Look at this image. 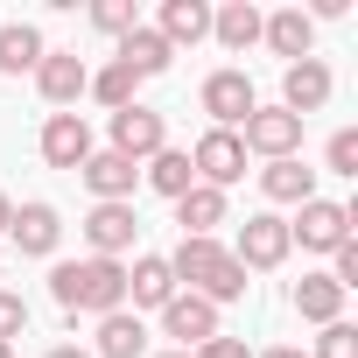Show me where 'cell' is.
Returning a JSON list of instances; mask_svg holds the SVG:
<instances>
[{
	"label": "cell",
	"mask_w": 358,
	"mask_h": 358,
	"mask_svg": "<svg viewBox=\"0 0 358 358\" xmlns=\"http://www.w3.org/2000/svg\"><path fill=\"white\" fill-rule=\"evenodd\" d=\"M0 358H15V351H8V344H0Z\"/></svg>",
	"instance_id": "74e56055"
},
{
	"label": "cell",
	"mask_w": 358,
	"mask_h": 358,
	"mask_svg": "<svg viewBox=\"0 0 358 358\" xmlns=\"http://www.w3.org/2000/svg\"><path fill=\"white\" fill-rule=\"evenodd\" d=\"M134 232H141L134 204H92V218H85V246H92V260H120V253L134 246Z\"/></svg>",
	"instance_id": "4fadbf2b"
},
{
	"label": "cell",
	"mask_w": 358,
	"mask_h": 358,
	"mask_svg": "<svg viewBox=\"0 0 358 358\" xmlns=\"http://www.w3.org/2000/svg\"><path fill=\"white\" fill-rule=\"evenodd\" d=\"M36 148H43V162H50V169H85L99 141H92L85 113H50V120H43V134H36Z\"/></svg>",
	"instance_id": "ba28073f"
},
{
	"label": "cell",
	"mask_w": 358,
	"mask_h": 358,
	"mask_svg": "<svg viewBox=\"0 0 358 358\" xmlns=\"http://www.w3.org/2000/svg\"><path fill=\"white\" fill-rule=\"evenodd\" d=\"M316 358H358V323H323Z\"/></svg>",
	"instance_id": "f1b7e54d"
},
{
	"label": "cell",
	"mask_w": 358,
	"mask_h": 358,
	"mask_svg": "<svg viewBox=\"0 0 358 358\" xmlns=\"http://www.w3.org/2000/svg\"><path fill=\"white\" fill-rule=\"evenodd\" d=\"M99 358H148V330H141V316H127V309L99 316Z\"/></svg>",
	"instance_id": "d4e9b609"
},
{
	"label": "cell",
	"mask_w": 358,
	"mask_h": 358,
	"mask_svg": "<svg viewBox=\"0 0 358 358\" xmlns=\"http://www.w3.org/2000/svg\"><path fill=\"white\" fill-rule=\"evenodd\" d=\"M8 225H15V204H8V190H0V239H8Z\"/></svg>",
	"instance_id": "836d02e7"
},
{
	"label": "cell",
	"mask_w": 358,
	"mask_h": 358,
	"mask_svg": "<svg viewBox=\"0 0 358 358\" xmlns=\"http://www.w3.org/2000/svg\"><path fill=\"white\" fill-rule=\"evenodd\" d=\"M197 99H204L211 127H225V134H239V127H246V113L260 106V99H253V78H246V71H211Z\"/></svg>",
	"instance_id": "8992f818"
},
{
	"label": "cell",
	"mask_w": 358,
	"mask_h": 358,
	"mask_svg": "<svg viewBox=\"0 0 358 358\" xmlns=\"http://www.w3.org/2000/svg\"><path fill=\"white\" fill-rule=\"evenodd\" d=\"M288 253H295V239H288V218H274V211H253V218L239 225V246H232V260H239L246 274H274Z\"/></svg>",
	"instance_id": "3957f363"
},
{
	"label": "cell",
	"mask_w": 358,
	"mask_h": 358,
	"mask_svg": "<svg viewBox=\"0 0 358 358\" xmlns=\"http://www.w3.org/2000/svg\"><path fill=\"white\" fill-rule=\"evenodd\" d=\"M260 358H309V351H295V344H274V351H260Z\"/></svg>",
	"instance_id": "e575fe53"
},
{
	"label": "cell",
	"mask_w": 358,
	"mask_h": 358,
	"mask_svg": "<svg viewBox=\"0 0 358 358\" xmlns=\"http://www.w3.org/2000/svg\"><path fill=\"white\" fill-rule=\"evenodd\" d=\"M260 190H267V204H309L316 197V169H302V155H288V162H267L260 169Z\"/></svg>",
	"instance_id": "ac0fdd59"
},
{
	"label": "cell",
	"mask_w": 358,
	"mask_h": 358,
	"mask_svg": "<svg viewBox=\"0 0 358 358\" xmlns=\"http://www.w3.org/2000/svg\"><path fill=\"white\" fill-rule=\"evenodd\" d=\"M162 330L176 337V351H197L204 337H218V309H211L204 295H183V288H176V295L162 302Z\"/></svg>",
	"instance_id": "7c38bea8"
},
{
	"label": "cell",
	"mask_w": 358,
	"mask_h": 358,
	"mask_svg": "<svg viewBox=\"0 0 358 358\" xmlns=\"http://www.w3.org/2000/svg\"><path fill=\"white\" fill-rule=\"evenodd\" d=\"M169 274H176V288L190 281V295H204L211 309L246 295V267H239V260H232L218 239H183V246L169 253Z\"/></svg>",
	"instance_id": "7a4b0ae2"
},
{
	"label": "cell",
	"mask_w": 358,
	"mask_h": 358,
	"mask_svg": "<svg viewBox=\"0 0 358 358\" xmlns=\"http://www.w3.org/2000/svg\"><path fill=\"white\" fill-rule=\"evenodd\" d=\"M113 64H127L134 78H162V71L176 64V50H169V43H162V36H155V29L141 22L134 36H120V57H113Z\"/></svg>",
	"instance_id": "44dd1931"
},
{
	"label": "cell",
	"mask_w": 358,
	"mask_h": 358,
	"mask_svg": "<svg viewBox=\"0 0 358 358\" xmlns=\"http://www.w3.org/2000/svg\"><path fill=\"white\" fill-rule=\"evenodd\" d=\"M22 330H29V302H22L15 288H0V344H15Z\"/></svg>",
	"instance_id": "f546056e"
},
{
	"label": "cell",
	"mask_w": 358,
	"mask_h": 358,
	"mask_svg": "<svg viewBox=\"0 0 358 358\" xmlns=\"http://www.w3.org/2000/svg\"><path fill=\"white\" fill-rule=\"evenodd\" d=\"M127 295H134V309H162V302L176 295L169 253H141V260H134V274H127Z\"/></svg>",
	"instance_id": "7402d4cb"
},
{
	"label": "cell",
	"mask_w": 358,
	"mask_h": 358,
	"mask_svg": "<svg viewBox=\"0 0 358 358\" xmlns=\"http://www.w3.org/2000/svg\"><path fill=\"white\" fill-rule=\"evenodd\" d=\"M169 148V127H162V113L155 106H120L113 113V155H127V162H148V155H162Z\"/></svg>",
	"instance_id": "52a82bcc"
},
{
	"label": "cell",
	"mask_w": 358,
	"mask_h": 358,
	"mask_svg": "<svg viewBox=\"0 0 358 358\" xmlns=\"http://www.w3.org/2000/svg\"><path fill=\"white\" fill-rule=\"evenodd\" d=\"M190 358H253V351H246L239 337H225V330H218V337H204V344H197Z\"/></svg>",
	"instance_id": "d6a6232c"
},
{
	"label": "cell",
	"mask_w": 358,
	"mask_h": 358,
	"mask_svg": "<svg viewBox=\"0 0 358 358\" xmlns=\"http://www.w3.org/2000/svg\"><path fill=\"white\" fill-rule=\"evenodd\" d=\"M162 358H190V351H162Z\"/></svg>",
	"instance_id": "8d00e7d4"
},
{
	"label": "cell",
	"mask_w": 358,
	"mask_h": 358,
	"mask_svg": "<svg viewBox=\"0 0 358 358\" xmlns=\"http://www.w3.org/2000/svg\"><path fill=\"white\" fill-rule=\"evenodd\" d=\"M211 36H218L232 57H246V50L260 43V8H253V0H232V8H218V15H211Z\"/></svg>",
	"instance_id": "cb8c5ba5"
},
{
	"label": "cell",
	"mask_w": 358,
	"mask_h": 358,
	"mask_svg": "<svg viewBox=\"0 0 358 358\" xmlns=\"http://www.w3.org/2000/svg\"><path fill=\"white\" fill-rule=\"evenodd\" d=\"M36 64H43V29L8 22V29H0V78H22V71H36Z\"/></svg>",
	"instance_id": "484cf974"
},
{
	"label": "cell",
	"mask_w": 358,
	"mask_h": 358,
	"mask_svg": "<svg viewBox=\"0 0 358 358\" xmlns=\"http://www.w3.org/2000/svg\"><path fill=\"white\" fill-rule=\"evenodd\" d=\"M330 92H337L330 64H323V57H302V64H288V78H281V113L309 120V113H323V106H330Z\"/></svg>",
	"instance_id": "30bf717a"
},
{
	"label": "cell",
	"mask_w": 358,
	"mask_h": 358,
	"mask_svg": "<svg viewBox=\"0 0 358 358\" xmlns=\"http://www.w3.org/2000/svg\"><path fill=\"white\" fill-rule=\"evenodd\" d=\"M260 43H267L274 57L302 64V57H316V22H309L302 8H281V15H260Z\"/></svg>",
	"instance_id": "9a60e30c"
},
{
	"label": "cell",
	"mask_w": 358,
	"mask_h": 358,
	"mask_svg": "<svg viewBox=\"0 0 358 358\" xmlns=\"http://www.w3.org/2000/svg\"><path fill=\"white\" fill-rule=\"evenodd\" d=\"M239 148H246V155H267V162H288V155L302 148V120L281 113V106H253L246 127H239Z\"/></svg>",
	"instance_id": "277c9868"
},
{
	"label": "cell",
	"mask_w": 358,
	"mask_h": 358,
	"mask_svg": "<svg viewBox=\"0 0 358 358\" xmlns=\"http://www.w3.org/2000/svg\"><path fill=\"white\" fill-rule=\"evenodd\" d=\"M141 183H148V190H162L169 204L183 197V190H197V169H190V148H162V155H148Z\"/></svg>",
	"instance_id": "d6986e66"
},
{
	"label": "cell",
	"mask_w": 358,
	"mask_h": 358,
	"mask_svg": "<svg viewBox=\"0 0 358 358\" xmlns=\"http://www.w3.org/2000/svg\"><path fill=\"white\" fill-rule=\"evenodd\" d=\"M78 176H85V190H92L99 204H127L134 183H141V162H127V155H113V148H92V162H85Z\"/></svg>",
	"instance_id": "5bb4252c"
},
{
	"label": "cell",
	"mask_w": 358,
	"mask_h": 358,
	"mask_svg": "<svg viewBox=\"0 0 358 358\" xmlns=\"http://www.w3.org/2000/svg\"><path fill=\"white\" fill-rule=\"evenodd\" d=\"M190 169H197V183H204V190H232L239 176H246V148H239V134L211 127V134L190 148Z\"/></svg>",
	"instance_id": "5b68a950"
},
{
	"label": "cell",
	"mask_w": 358,
	"mask_h": 358,
	"mask_svg": "<svg viewBox=\"0 0 358 358\" xmlns=\"http://www.w3.org/2000/svg\"><path fill=\"white\" fill-rule=\"evenodd\" d=\"M50 358H92V351H78V344H57V351H50Z\"/></svg>",
	"instance_id": "d590c367"
},
{
	"label": "cell",
	"mask_w": 358,
	"mask_h": 358,
	"mask_svg": "<svg viewBox=\"0 0 358 358\" xmlns=\"http://www.w3.org/2000/svg\"><path fill=\"white\" fill-rule=\"evenodd\" d=\"M330 281H337V288H344V295H351V288H358V239H344V246H337V253H330Z\"/></svg>",
	"instance_id": "1f68e13d"
},
{
	"label": "cell",
	"mask_w": 358,
	"mask_h": 358,
	"mask_svg": "<svg viewBox=\"0 0 358 358\" xmlns=\"http://www.w3.org/2000/svg\"><path fill=\"white\" fill-rule=\"evenodd\" d=\"M330 176H358V134L351 127L330 134Z\"/></svg>",
	"instance_id": "4dcf8cb0"
},
{
	"label": "cell",
	"mask_w": 358,
	"mask_h": 358,
	"mask_svg": "<svg viewBox=\"0 0 358 358\" xmlns=\"http://www.w3.org/2000/svg\"><path fill=\"white\" fill-rule=\"evenodd\" d=\"M85 92H92L99 106H113V113H120V106H134V92H141V78H134L127 64H106V71H92V85H85Z\"/></svg>",
	"instance_id": "4316f807"
},
{
	"label": "cell",
	"mask_w": 358,
	"mask_h": 358,
	"mask_svg": "<svg viewBox=\"0 0 358 358\" xmlns=\"http://www.w3.org/2000/svg\"><path fill=\"white\" fill-rule=\"evenodd\" d=\"M155 36H162L169 50H197V43L211 36V8H204V0H162Z\"/></svg>",
	"instance_id": "e0dca14e"
},
{
	"label": "cell",
	"mask_w": 358,
	"mask_h": 358,
	"mask_svg": "<svg viewBox=\"0 0 358 358\" xmlns=\"http://www.w3.org/2000/svg\"><path fill=\"white\" fill-rule=\"evenodd\" d=\"M92 22L106 36H134L141 29V8H134V0H92Z\"/></svg>",
	"instance_id": "83f0119b"
},
{
	"label": "cell",
	"mask_w": 358,
	"mask_h": 358,
	"mask_svg": "<svg viewBox=\"0 0 358 358\" xmlns=\"http://www.w3.org/2000/svg\"><path fill=\"white\" fill-rule=\"evenodd\" d=\"M295 316L302 323H344V288L330 274H302L295 281Z\"/></svg>",
	"instance_id": "603a6c76"
},
{
	"label": "cell",
	"mask_w": 358,
	"mask_h": 358,
	"mask_svg": "<svg viewBox=\"0 0 358 358\" xmlns=\"http://www.w3.org/2000/svg\"><path fill=\"white\" fill-rule=\"evenodd\" d=\"M8 239H15L29 260H50V253H57V239H64V218H57V204H15V225H8Z\"/></svg>",
	"instance_id": "2e32d148"
},
{
	"label": "cell",
	"mask_w": 358,
	"mask_h": 358,
	"mask_svg": "<svg viewBox=\"0 0 358 358\" xmlns=\"http://www.w3.org/2000/svg\"><path fill=\"white\" fill-rule=\"evenodd\" d=\"M50 295L78 316V309H92V316H113V309H127V267L120 260H57L50 267Z\"/></svg>",
	"instance_id": "6da1fadb"
},
{
	"label": "cell",
	"mask_w": 358,
	"mask_h": 358,
	"mask_svg": "<svg viewBox=\"0 0 358 358\" xmlns=\"http://www.w3.org/2000/svg\"><path fill=\"white\" fill-rule=\"evenodd\" d=\"M85 85H92V71H85L78 50H43V64H36V92H43L57 113H71V106L85 99Z\"/></svg>",
	"instance_id": "9c48e42d"
},
{
	"label": "cell",
	"mask_w": 358,
	"mask_h": 358,
	"mask_svg": "<svg viewBox=\"0 0 358 358\" xmlns=\"http://www.w3.org/2000/svg\"><path fill=\"white\" fill-rule=\"evenodd\" d=\"M288 239H302V253H337V246L351 239V211L330 204V197H309L302 218L288 225Z\"/></svg>",
	"instance_id": "8fae6325"
},
{
	"label": "cell",
	"mask_w": 358,
	"mask_h": 358,
	"mask_svg": "<svg viewBox=\"0 0 358 358\" xmlns=\"http://www.w3.org/2000/svg\"><path fill=\"white\" fill-rule=\"evenodd\" d=\"M176 225H183V239H211L218 225H225V190H183L176 197Z\"/></svg>",
	"instance_id": "ffe728a7"
}]
</instances>
